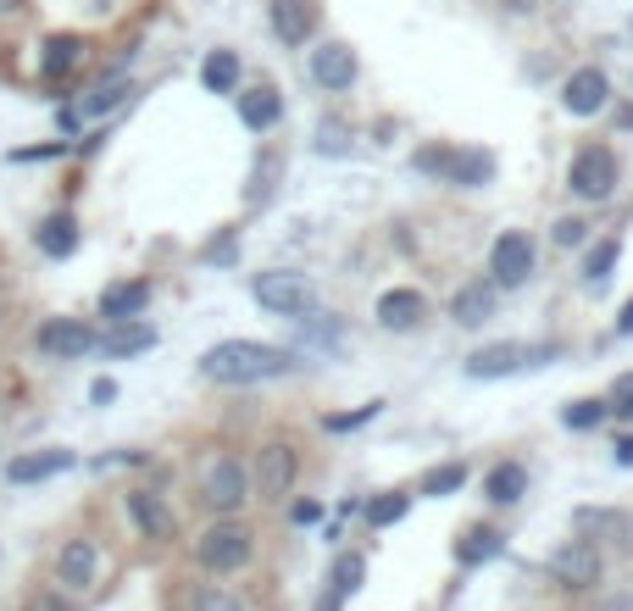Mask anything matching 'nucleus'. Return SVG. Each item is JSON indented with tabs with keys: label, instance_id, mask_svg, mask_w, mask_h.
I'll return each instance as SVG.
<instances>
[{
	"label": "nucleus",
	"instance_id": "f257e3e1",
	"mask_svg": "<svg viewBox=\"0 0 633 611\" xmlns=\"http://www.w3.org/2000/svg\"><path fill=\"white\" fill-rule=\"evenodd\" d=\"M289 367H295V356L278 351V345H262V340H223L201 356V372L212 384H262V379H278Z\"/></svg>",
	"mask_w": 633,
	"mask_h": 611
},
{
	"label": "nucleus",
	"instance_id": "f03ea898",
	"mask_svg": "<svg viewBox=\"0 0 633 611\" xmlns=\"http://www.w3.org/2000/svg\"><path fill=\"white\" fill-rule=\"evenodd\" d=\"M251 556H256V534L245 523H233V517H223V523H212L194 539V561H201L206 573H239Z\"/></svg>",
	"mask_w": 633,
	"mask_h": 611
},
{
	"label": "nucleus",
	"instance_id": "a211bd4d",
	"mask_svg": "<svg viewBox=\"0 0 633 611\" xmlns=\"http://www.w3.org/2000/svg\"><path fill=\"white\" fill-rule=\"evenodd\" d=\"M151 345H156V328L139 322V317H128V322H112V334H101V345H94V351H106L112 361H128V356L151 351Z\"/></svg>",
	"mask_w": 633,
	"mask_h": 611
},
{
	"label": "nucleus",
	"instance_id": "a878e982",
	"mask_svg": "<svg viewBox=\"0 0 633 611\" xmlns=\"http://www.w3.org/2000/svg\"><path fill=\"white\" fill-rule=\"evenodd\" d=\"M367 578V561L362 556H339L333 561V578H328V595H322V611H339V600H351Z\"/></svg>",
	"mask_w": 633,
	"mask_h": 611
},
{
	"label": "nucleus",
	"instance_id": "1a4fd4ad",
	"mask_svg": "<svg viewBox=\"0 0 633 611\" xmlns=\"http://www.w3.org/2000/svg\"><path fill=\"white\" fill-rule=\"evenodd\" d=\"M617 190V156L606 145H590V151H578L572 162V195L583 201H606Z\"/></svg>",
	"mask_w": 633,
	"mask_h": 611
},
{
	"label": "nucleus",
	"instance_id": "cd10ccee",
	"mask_svg": "<svg viewBox=\"0 0 633 611\" xmlns=\"http://www.w3.org/2000/svg\"><path fill=\"white\" fill-rule=\"evenodd\" d=\"M201 84L212 89V96H233V89H239V56L233 51H212L201 62Z\"/></svg>",
	"mask_w": 633,
	"mask_h": 611
},
{
	"label": "nucleus",
	"instance_id": "f3484780",
	"mask_svg": "<svg viewBox=\"0 0 633 611\" xmlns=\"http://www.w3.org/2000/svg\"><path fill=\"white\" fill-rule=\"evenodd\" d=\"M144 306H151V284H144V278H117V284L101 290V317L106 322H128Z\"/></svg>",
	"mask_w": 633,
	"mask_h": 611
},
{
	"label": "nucleus",
	"instance_id": "4be33fe9",
	"mask_svg": "<svg viewBox=\"0 0 633 611\" xmlns=\"http://www.w3.org/2000/svg\"><path fill=\"white\" fill-rule=\"evenodd\" d=\"M422 311H428V301H422V290H389L383 301H378V322L383 328H417L422 322Z\"/></svg>",
	"mask_w": 633,
	"mask_h": 611
},
{
	"label": "nucleus",
	"instance_id": "39448f33",
	"mask_svg": "<svg viewBox=\"0 0 633 611\" xmlns=\"http://www.w3.org/2000/svg\"><path fill=\"white\" fill-rule=\"evenodd\" d=\"M94 345H101V334H94L84 317H51V322L34 328V351L51 356V361H78V356H89Z\"/></svg>",
	"mask_w": 633,
	"mask_h": 611
},
{
	"label": "nucleus",
	"instance_id": "c85d7f7f",
	"mask_svg": "<svg viewBox=\"0 0 633 611\" xmlns=\"http://www.w3.org/2000/svg\"><path fill=\"white\" fill-rule=\"evenodd\" d=\"M183 611H251V606L239 600L233 589H223V584H201V589L183 595Z\"/></svg>",
	"mask_w": 633,
	"mask_h": 611
},
{
	"label": "nucleus",
	"instance_id": "dca6fc26",
	"mask_svg": "<svg viewBox=\"0 0 633 611\" xmlns=\"http://www.w3.org/2000/svg\"><path fill=\"white\" fill-rule=\"evenodd\" d=\"M312 78L322 89H351L356 84V51L351 44H317L312 51Z\"/></svg>",
	"mask_w": 633,
	"mask_h": 611
},
{
	"label": "nucleus",
	"instance_id": "a19ab883",
	"mask_svg": "<svg viewBox=\"0 0 633 611\" xmlns=\"http://www.w3.org/2000/svg\"><path fill=\"white\" fill-rule=\"evenodd\" d=\"M206 262H233V240H217V245H206Z\"/></svg>",
	"mask_w": 633,
	"mask_h": 611
},
{
	"label": "nucleus",
	"instance_id": "7ed1b4c3",
	"mask_svg": "<svg viewBox=\"0 0 633 611\" xmlns=\"http://www.w3.org/2000/svg\"><path fill=\"white\" fill-rule=\"evenodd\" d=\"M201 500L217 511V517H233L239 506L251 500V473H245V461L239 456H212L201 467Z\"/></svg>",
	"mask_w": 633,
	"mask_h": 611
},
{
	"label": "nucleus",
	"instance_id": "2eb2a0df",
	"mask_svg": "<svg viewBox=\"0 0 633 611\" xmlns=\"http://www.w3.org/2000/svg\"><path fill=\"white\" fill-rule=\"evenodd\" d=\"M73 467V450H28V456H12L7 461V484H45Z\"/></svg>",
	"mask_w": 633,
	"mask_h": 611
},
{
	"label": "nucleus",
	"instance_id": "6e6552de",
	"mask_svg": "<svg viewBox=\"0 0 633 611\" xmlns=\"http://www.w3.org/2000/svg\"><path fill=\"white\" fill-rule=\"evenodd\" d=\"M550 578L561 589H595L600 584V550L590 539H567L550 550Z\"/></svg>",
	"mask_w": 633,
	"mask_h": 611
},
{
	"label": "nucleus",
	"instance_id": "473e14b6",
	"mask_svg": "<svg viewBox=\"0 0 633 611\" xmlns=\"http://www.w3.org/2000/svg\"><path fill=\"white\" fill-rule=\"evenodd\" d=\"M406 506H412V495H378V500H367V523L389 529V523H401L406 517Z\"/></svg>",
	"mask_w": 633,
	"mask_h": 611
},
{
	"label": "nucleus",
	"instance_id": "ddd939ff",
	"mask_svg": "<svg viewBox=\"0 0 633 611\" xmlns=\"http://www.w3.org/2000/svg\"><path fill=\"white\" fill-rule=\"evenodd\" d=\"M128 517L139 523L144 539H173V534H178L173 506H167L162 495H151V489H128Z\"/></svg>",
	"mask_w": 633,
	"mask_h": 611
},
{
	"label": "nucleus",
	"instance_id": "c9c22d12",
	"mask_svg": "<svg viewBox=\"0 0 633 611\" xmlns=\"http://www.w3.org/2000/svg\"><path fill=\"white\" fill-rule=\"evenodd\" d=\"M372 417H378V400L372 406H356L345 417H328V434H351V429H362V422H372Z\"/></svg>",
	"mask_w": 633,
	"mask_h": 611
},
{
	"label": "nucleus",
	"instance_id": "b1692460",
	"mask_svg": "<svg viewBox=\"0 0 633 611\" xmlns=\"http://www.w3.org/2000/svg\"><path fill=\"white\" fill-rule=\"evenodd\" d=\"M128 96H134V84L123 78V67H112V73H106V78H101V84H94L89 96H84L78 117H106V112H112V106H123Z\"/></svg>",
	"mask_w": 633,
	"mask_h": 611
},
{
	"label": "nucleus",
	"instance_id": "ea45409f",
	"mask_svg": "<svg viewBox=\"0 0 633 611\" xmlns=\"http://www.w3.org/2000/svg\"><path fill=\"white\" fill-rule=\"evenodd\" d=\"M89 400H94V406H112V400H117V384H112V379H94V384H89Z\"/></svg>",
	"mask_w": 633,
	"mask_h": 611
},
{
	"label": "nucleus",
	"instance_id": "412c9836",
	"mask_svg": "<svg viewBox=\"0 0 633 611\" xmlns=\"http://www.w3.org/2000/svg\"><path fill=\"white\" fill-rule=\"evenodd\" d=\"M84 62V39L78 34H51V39H45V56H39V78H67L73 67Z\"/></svg>",
	"mask_w": 633,
	"mask_h": 611
},
{
	"label": "nucleus",
	"instance_id": "9d476101",
	"mask_svg": "<svg viewBox=\"0 0 633 611\" xmlns=\"http://www.w3.org/2000/svg\"><path fill=\"white\" fill-rule=\"evenodd\" d=\"M94 573H101V545L94 539H67L62 545V556H56V589H67V595H84L89 584H94Z\"/></svg>",
	"mask_w": 633,
	"mask_h": 611
},
{
	"label": "nucleus",
	"instance_id": "20e7f679",
	"mask_svg": "<svg viewBox=\"0 0 633 611\" xmlns=\"http://www.w3.org/2000/svg\"><path fill=\"white\" fill-rule=\"evenodd\" d=\"M251 295L273 311V317H306L317 306V290L306 284L301 272H256L251 278Z\"/></svg>",
	"mask_w": 633,
	"mask_h": 611
},
{
	"label": "nucleus",
	"instance_id": "e433bc0d",
	"mask_svg": "<svg viewBox=\"0 0 633 611\" xmlns=\"http://www.w3.org/2000/svg\"><path fill=\"white\" fill-rule=\"evenodd\" d=\"M617 417H633V372H622V379L611 384V400H606Z\"/></svg>",
	"mask_w": 633,
	"mask_h": 611
},
{
	"label": "nucleus",
	"instance_id": "2f4dec72",
	"mask_svg": "<svg viewBox=\"0 0 633 611\" xmlns=\"http://www.w3.org/2000/svg\"><path fill=\"white\" fill-rule=\"evenodd\" d=\"M606 411H611L606 400H572V406L561 411V422H567V429H578V434H583V429H600V422H606Z\"/></svg>",
	"mask_w": 633,
	"mask_h": 611
},
{
	"label": "nucleus",
	"instance_id": "f704fd0d",
	"mask_svg": "<svg viewBox=\"0 0 633 611\" xmlns=\"http://www.w3.org/2000/svg\"><path fill=\"white\" fill-rule=\"evenodd\" d=\"M617 256H622V245H617V240H600V245L590 251V262H583V278H590V284H606L611 267H617Z\"/></svg>",
	"mask_w": 633,
	"mask_h": 611
},
{
	"label": "nucleus",
	"instance_id": "37998d69",
	"mask_svg": "<svg viewBox=\"0 0 633 611\" xmlns=\"http://www.w3.org/2000/svg\"><path fill=\"white\" fill-rule=\"evenodd\" d=\"M617 461H622V467H633V434H628V440H617Z\"/></svg>",
	"mask_w": 633,
	"mask_h": 611
},
{
	"label": "nucleus",
	"instance_id": "79ce46f5",
	"mask_svg": "<svg viewBox=\"0 0 633 611\" xmlns=\"http://www.w3.org/2000/svg\"><path fill=\"white\" fill-rule=\"evenodd\" d=\"M317 517H322L317 500H301V506H295V523H317Z\"/></svg>",
	"mask_w": 633,
	"mask_h": 611
},
{
	"label": "nucleus",
	"instance_id": "393cba45",
	"mask_svg": "<svg viewBox=\"0 0 633 611\" xmlns=\"http://www.w3.org/2000/svg\"><path fill=\"white\" fill-rule=\"evenodd\" d=\"M522 489H528V467H522V461H495L490 479H483V495H490L495 506L522 500Z\"/></svg>",
	"mask_w": 633,
	"mask_h": 611
},
{
	"label": "nucleus",
	"instance_id": "aec40b11",
	"mask_svg": "<svg viewBox=\"0 0 633 611\" xmlns=\"http://www.w3.org/2000/svg\"><path fill=\"white\" fill-rule=\"evenodd\" d=\"M278 117H283V96H278L273 84H256V89H245V96H239V123H245V128L267 133Z\"/></svg>",
	"mask_w": 633,
	"mask_h": 611
},
{
	"label": "nucleus",
	"instance_id": "f8f14e48",
	"mask_svg": "<svg viewBox=\"0 0 633 611\" xmlns=\"http://www.w3.org/2000/svg\"><path fill=\"white\" fill-rule=\"evenodd\" d=\"M606 96H611L606 73H600V67H578V73L567 78V89H561V106H567L572 117H595V112L606 106Z\"/></svg>",
	"mask_w": 633,
	"mask_h": 611
},
{
	"label": "nucleus",
	"instance_id": "5701e85b",
	"mask_svg": "<svg viewBox=\"0 0 633 611\" xmlns=\"http://www.w3.org/2000/svg\"><path fill=\"white\" fill-rule=\"evenodd\" d=\"M451 317H456L461 328L490 322V317H495V284H461L456 301H451Z\"/></svg>",
	"mask_w": 633,
	"mask_h": 611
},
{
	"label": "nucleus",
	"instance_id": "9b49d317",
	"mask_svg": "<svg viewBox=\"0 0 633 611\" xmlns=\"http://www.w3.org/2000/svg\"><path fill=\"white\" fill-rule=\"evenodd\" d=\"M490 272H495V284H506V290H517V284H528V272H533V240L528 233H501L495 240V251H490Z\"/></svg>",
	"mask_w": 633,
	"mask_h": 611
},
{
	"label": "nucleus",
	"instance_id": "4c0bfd02",
	"mask_svg": "<svg viewBox=\"0 0 633 611\" xmlns=\"http://www.w3.org/2000/svg\"><path fill=\"white\" fill-rule=\"evenodd\" d=\"M51 156H67V145H28V151H12V162H51Z\"/></svg>",
	"mask_w": 633,
	"mask_h": 611
},
{
	"label": "nucleus",
	"instance_id": "423d86ee",
	"mask_svg": "<svg viewBox=\"0 0 633 611\" xmlns=\"http://www.w3.org/2000/svg\"><path fill=\"white\" fill-rule=\"evenodd\" d=\"M550 356H556V345H483L467 356V379H506V372H522Z\"/></svg>",
	"mask_w": 633,
	"mask_h": 611
},
{
	"label": "nucleus",
	"instance_id": "0eeeda50",
	"mask_svg": "<svg viewBox=\"0 0 633 611\" xmlns=\"http://www.w3.org/2000/svg\"><path fill=\"white\" fill-rule=\"evenodd\" d=\"M295 473H301L295 445L273 440V445H262V450H256V479H251V489H256L262 500H283L289 489H295Z\"/></svg>",
	"mask_w": 633,
	"mask_h": 611
},
{
	"label": "nucleus",
	"instance_id": "58836bf2",
	"mask_svg": "<svg viewBox=\"0 0 633 611\" xmlns=\"http://www.w3.org/2000/svg\"><path fill=\"white\" fill-rule=\"evenodd\" d=\"M578 240H583V222L578 217H561L556 222V245H578Z\"/></svg>",
	"mask_w": 633,
	"mask_h": 611
},
{
	"label": "nucleus",
	"instance_id": "4468645a",
	"mask_svg": "<svg viewBox=\"0 0 633 611\" xmlns=\"http://www.w3.org/2000/svg\"><path fill=\"white\" fill-rule=\"evenodd\" d=\"M78 240H84V228H78L73 212H51V217H39V228H34L39 256H51V262H67L78 251Z\"/></svg>",
	"mask_w": 633,
	"mask_h": 611
},
{
	"label": "nucleus",
	"instance_id": "6ab92c4d",
	"mask_svg": "<svg viewBox=\"0 0 633 611\" xmlns=\"http://www.w3.org/2000/svg\"><path fill=\"white\" fill-rule=\"evenodd\" d=\"M317 28V12H312V0H273V34L283 44H306Z\"/></svg>",
	"mask_w": 633,
	"mask_h": 611
},
{
	"label": "nucleus",
	"instance_id": "c03bdc74",
	"mask_svg": "<svg viewBox=\"0 0 633 611\" xmlns=\"http://www.w3.org/2000/svg\"><path fill=\"white\" fill-rule=\"evenodd\" d=\"M617 334H633V301L622 306V317H617Z\"/></svg>",
	"mask_w": 633,
	"mask_h": 611
},
{
	"label": "nucleus",
	"instance_id": "bb28decb",
	"mask_svg": "<svg viewBox=\"0 0 633 611\" xmlns=\"http://www.w3.org/2000/svg\"><path fill=\"white\" fill-rule=\"evenodd\" d=\"M495 178V156L490 151H456L451 162V183H461V190H478V183Z\"/></svg>",
	"mask_w": 633,
	"mask_h": 611
},
{
	"label": "nucleus",
	"instance_id": "7c9ffc66",
	"mask_svg": "<svg viewBox=\"0 0 633 611\" xmlns=\"http://www.w3.org/2000/svg\"><path fill=\"white\" fill-rule=\"evenodd\" d=\"M467 484V461H445V467H433V473L417 484V495H433V500H440V495H456Z\"/></svg>",
	"mask_w": 633,
	"mask_h": 611
},
{
	"label": "nucleus",
	"instance_id": "72a5a7b5",
	"mask_svg": "<svg viewBox=\"0 0 633 611\" xmlns=\"http://www.w3.org/2000/svg\"><path fill=\"white\" fill-rule=\"evenodd\" d=\"M451 162H456V145H422L412 156V167L428 173V178H451Z\"/></svg>",
	"mask_w": 633,
	"mask_h": 611
},
{
	"label": "nucleus",
	"instance_id": "c756f323",
	"mask_svg": "<svg viewBox=\"0 0 633 611\" xmlns=\"http://www.w3.org/2000/svg\"><path fill=\"white\" fill-rule=\"evenodd\" d=\"M490 556H501V534H495V529H472V534L456 545V561H461V568H478V561H490Z\"/></svg>",
	"mask_w": 633,
	"mask_h": 611
}]
</instances>
